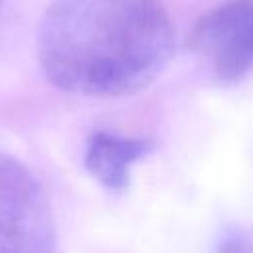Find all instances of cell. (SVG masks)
I'll return each mask as SVG.
<instances>
[{"mask_svg":"<svg viewBox=\"0 0 253 253\" xmlns=\"http://www.w3.org/2000/svg\"><path fill=\"white\" fill-rule=\"evenodd\" d=\"M154 150V142L142 136H123L97 130L85 144V168L107 190L123 192L128 188L132 166Z\"/></svg>","mask_w":253,"mask_h":253,"instance_id":"4","label":"cell"},{"mask_svg":"<svg viewBox=\"0 0 253 253\" xmlns=\"http://www.w3.org/2000/svg\"><path fill=\"white\" fill-rule=\"evenodd\" d=\"M172 53L174 26L162 0H51L38 30L47 81L83 97L138 93Z\"/></svg>","mask_w":253,"mask_h":253,"instance_id":"1","label":"cell"},{"mask_svg":"<svg viewBox=\"0 0 253 253\" xmlns=\"http://www.w3.org/2000/svg\"><path fill=\"white\" fill-rule=\"evenodd\" d=\"M188 49L217 85L241 83L253 71V0H225L202 14Z\"/></svg>","mask_w":253,"mask_h":253,"instance_id":"3","label":"cell"},{"mask_svg":"<svg viewBox=\"0 0 253 253\" xmlns=\"http://www.w3.org/2000/svg\"><path fill=\"white\" fill-rule=\"evenodd\" d=\"M0 253H59L55 219L40 180L2 150Z\"/></svg>","mask_w":253,"mask_h":253,"instance_id":"2","label":"cell"},{"mask_svg":"<svg viewBox=\"0 0 253 253\" xmlns=\"http://www.w3.org/2000/svg\"><path fill=\"white\" fill-rule=\"evenodd\" d=\"M2 2H4V0H0V12H2Z\"/></svg>","mask_w":253,"mask_h":253,"instance_id":"5","label":"cell"}]
</instances>
